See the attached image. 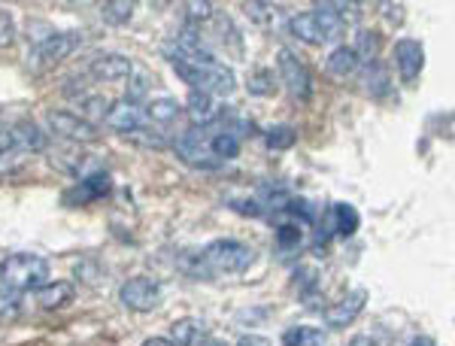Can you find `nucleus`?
Here are the masks:
<instances>
[{
    "label": "nucleus",
    "instance_id": "39448f33",
    "mask_svg": "<svg viewBox=\"0 0 455 346\" xmlns=\"http://www.w3.org/2000/svg\"><path fill=\"white\" fill-rule=\"evenodd\" d=\"M276 73H280V83L289 88L291 98L307 101L310 98V70L291 49H280L276 55Z\"/></svg>",
    "mask_w": 455,
    "mask_h": 346
},
{
    "label": "nucleus",
    "instance_id": "c756f323",
    "mask_svg": "<svg viewBox=\"0 0 455 346\" xmlns=\"http://www.w3.org/2000/svg\"><path fill=\"white\" fill-rule=\"evenodd\" d=\"M300 237H304V231H300V222L289 216V222H283L276 228V243H280L283 253H289V249H298L300 246Z\"/></svg>",
    "mask_w": 455,
    "mask_h": 346
},
{
    "label": "nucleus",
    "instance_id": "393cba45",
    "mask_svg": "<svg viewBox=\"0 0 455 346\" xmlns=\"http://www.w3.org/2000/svg\"><path fill=\"white\" fill-rule=\"evenodd\" d=\"M298 140V131L291 125H274V128L264 131V143L267 149H291Z\"/></svg>",
    "mask_w": 455,
    "mask_h": 346
},
{
    "label": "nucleus",
    "instance_id": "6ab92c4d",
    "mask_svg": "<svg viewBox=\"0 0 455 346\" xmlns=\"http://www.w3.org/2000/svg\"><path fill=\"white\" fill-rule=\"evenodd\" d=\"M379 49H383V36H379L377 31H358L352 52H355L358 64H368V68H371V64H377Z\"/></svg>",
    "mask_w": 455,
    "mask_h": 346
},
{
    "label": "nucleus",
    "instance_id": "7ed1b4c3",
    "mask_svg": "<svg viewBox=\"0 0 455 346\" xmlns=\"http://www.w3.org/2000/svg\"><path fill=\"white\" fill-rule=\"evenodd\" d=\"M46 125L49 131H55L58 137L70 140V143H98L100 131L98 125L85 122L79 113H70V109H49L46 113Z\"/></svg>",
    "mask_w": 455,
    "mask_h": 346
},
{
    "label": "nucleus",
    "instance_id": "f8f14e48",
    "mask_svg": "<svg viewBox=\"0 0 455 346\" xmlns=\"http://www.w3.org/2000/svg\"><path fill=\"white\" fill-rule=\"evenodd\" d=\"M395 68H398L403 83H416V76H419L422 68H425L422 43L410 40V36H403V40L395 43Z\"/></svg>",
    "mask_w": 455,
    "mask_h": 346
},
{
    "label": "nucleus",
    "instance_id": "b1692460",
    "mask_svg": "<svg viewBox=\"0 0 455 346\" xmlns=\"http://www.w3.org/2000/svg\"><path fill=\"white\" fill-rule=\"evenodd\" d=\"M176 268L182 270V274H188L192 279H210L212 270L207 268V262H204L201 253H195V249H188V253H182L180 259H176Z\"/></svg>",
    "mask_w": 455,
    "mask_h": 346
},
{
    "label": "nucleus",
    "instance_id": "ea45409f",
    "mask_svg": "<svg viewBox=\"0 0 455 346\" xmlns=\"http://www.w3.org/2000/svg\"><path fill=\"white\" fill-rule=\"evenodd\" d=\"M410 346H435V343H431V341H428V337H416V341H413V343H410Z\"/></svg>",
    "mask_w": 455,
    "mask_h": 346
},
{
    "label": "nucleus",
    "instance_id": "1a4fd4ad",
    "mask_svg": "<svg viewBox=\"0 0 455 346\" xmlns=\"http://www.w3.org/2000/svg\"><path fill=\"white\" fill-rule=\"evenodd\" d=\"M79 46H83V34L55 31L49 40H43L40 46H34V58H40L43 64H58V61H64V58H70Z\"/></svg>",
    "mask_w": 455,
    "mask_h": 346
},
{
    "label": "nucleus",
    "instance_id": "4468645a",
    "mask_svg": "<svg viewBox=\"0 0 455 346\" xmlns=\"http://www.w3.org/2000/svg\"><path fill=\"white\" fill-rule=\"evenodd\" d=\"M186 113H188V119L195 122V128H207V125L219 119V107H216V101H212V94L195 92V88L186 98Z\"/></svg>",
    "mask_w": 455,
    "mask_h": 346
},
{
    "label": "nucleus",
    "instance_id": "bb28decb",
    "mask_svg": "<svg viewBox=\"0 0 455 346\" xmlns=\"http://www.w3.org/2000/svg\"><path fill=\"white\" fill-rule=\"evenodd\" d=\"M100 16L109 25H124V21H131V16H134V4L131 0H109V4L100 6Z\"/></svg>",
    "mask_w": 455,
    "mask_h": 346
},
{
    "label": "nucleus",
    "instance_id": "9d476101",
    "mask_svg": "<svg viewBox=\"0 0 455 346\" xmlns=\"http://www.w3.org/2000/svg\"><path fill=\"white\" fill-rule=\"evenodd\" d=\"M88 73H92L98 83H122V79L134 76V64H131L128 55L104 52V55L92 58V64H88Z\"/></svg>",
    "mask_w": 455,
    "mask_h": 346
},
{
    "label": "nucleus",
    "instance_id": "aec40b11",
    "mask_svg": "<svg viewBox=\"0 0 455 346\" xmlns=\"http://www.w3.org/2000/svg\"><path fill=\"white\" fill-rule=\"evenodd\" d=\"M143 116L152 125H173L182 116V107L176 104L173 98H158V101H152V104H146V113Z\"/></svg>",
    "mask_w": 455,
    "mask_h": 346
},
{
    "label": "nucleus",
    "instance_id": "0eeeda50",
    "mask_svg": "<svg viewBox=\"0 0 455 346\" xmlns=\"http://www.w3.org/2000/svg\"><path fill=\"white\" fill-rule=\"evenodd\" d=\"M364 304H368V292L352 289V292L343 294L337 304L325 307V310H322V319H325L328 328H347V326H352V322L358 319V316H362Z\"/></svg>",
    "mask_w": 455,
    "mask_h": 346
},
{
    "label": "nucleus",
    "instance_id": "473e14b6",
    "mask_svg": "<svg viewBox=\"0 0 455 346\" xmlns=\"http://www.w3.org/2000/svg\"><path fill=\"white\" fill-rule=\"evenodd\" d=\"M21 310V301H19V292H10V289H0V319H16Z\"/></svg>",
    "mask_w": 455,
    "mask_h": 346
},
{
    "label": "nucleus",
    "instance_id": "4c0bfd02",
    "mask_svg": "<svg viewBox=\"0 0 455 346\" xmlns=\"http://www.w3.org/2000/svg\"><path fill=\"white\" fill-rule=\"evenodd\" d=\"M349 346H377V341H373V337H368V334H355L349 341Z\"/></svg>",
    "mask_w": 455,
    "mask_h": 346
},
{
    "label": "nucleus",
    "instance_id": "4be33fe9",
    "mask_svg": "<svg viewBox=\"0 0 455 346\" xmlns=\"http://www.w3.org/2000/svg\"><path fill=\"white\" fill-rule=\"evenodd\" d=\"M210 152L216 156V161L234 158L240 152V137L231 131H216V134H210Z\"/></svg>",
    "mask_w": 455,
    "mask_h": 346
},
{
    "label": "nucleus",
    "instance_id": "7c9ffc66",
    "mask_svg": "<svg viewBox=\"0 0 455 346\" xmlns=\"http://www.w3.org/2000/svg\"><path fill=\"white\" fill-rule=\"evenodd\" d=\"M276 92V76L274 70H255V76L249 79V94H259V98H267V94Z\"/></svg>",
    "mask_w": 455,
    "mask_h": 346
},
{
    "label": "nucleus",
    "instance_id": "58836bf2",
    "mask_svg": "<svg viewBox=\"0 0 455 346\" xmlns=\"http://www.w3.org/2000/svg\"><path fill=\"white\" fill-rule=\"evenodd\" d=\"M143 346H173L167 337H149V341H143Z\"/></svg>",
    "mask_w": 455,
    "mask_h": 346
},
{
    "label": "nucleus",
    "instance_id": "f704fd0d",
    "mask_svg": "<svg viewBox=\"0 0 455 346\" xmlns=\"http://www.w3.org/2000/svg\"><path fill=\"white\" fill-rule=\"evenodd\" d=\"M12 40H16V25H12V16L6 10H0V49H10Z\"/></svg>",
    "mask_w": 455,
    "mask_h": 346
},
{
    "label": "nucleus",
    "instance_id": "e433bc0d",
    "mask_svg": "<svg viewBox=\"0 0 455 346\" xmlns=\"http://www.w3.org/2000/svg\"><path fill=\"white\" fill-rule=\"evenodd\" d=\"M237 346H270V341L261 334H246V337H240Z\"/></svg>",
    "mask_w": 455,
    "mask_h": 346
},
{
    "label": "nucleus",
    "instance_id": "5701e85b",
    "mask_svg": "<svg viewBox=\"0 0 455 346\" xmlns=\"http://www.w3.org/2000/svg\"><path fill=\"white\" fill-rule=\"evenodd\" d=\"M283 346H325V334L313 326H295L283 334Z\"/></svg>",
    "mask_w": 455,
    "mask_h": 346
},
{
    "label": "nucleus",
    "instance_id": "2f4dec72",
    "mask_svg": "<svg viewBox=\"0 0 455 346\" xmlns=\"http://www.w3.org/2000/svg\"><path fill=\"white\" fill-rule=\"evenodd\" d=\"M124 140H128V143L143 146V149H164L167 146V140L158 137L152 128H137V131H131V134H124Z\"/></svg>",
    "mask_w": 455,
    "mask_h": 346
},
{
    "label": "nucleus",
    "instance_id": "dca6fc26",
    "mask_svg": "<svg viewBox=\"0 0 455 346\" xmlns=\"http://www.w3.org/2000/svg\"><path fill=\"white\" fill-rule=\"evenodd\" d=\"M289 31H291V36H298L300 43H307V46H322V43H328L325 34H322V25H319V16H315V12H298V16H291Z\"/></svg>",
    "mask_w": 455,
    "mask_h": 346
},
{
    "label": "nucleus",
    "instance_id": "c9c22d12",
    "mask_svg": "<svg viewBox=\"0 0 455 346\" xmlns=\"http://www.w3.org/2000/svg\"><path fill=\"white\" fill-rule=\"evenodd\" d=\"M19 165H21V152H16L12 146H4V149H0V173L16 171Z\"/></svg>",
    "mask_w": 455,
    "mask_h": 346
},
{
    "label": "nucleus",
    "instance_id": "412c9836",
    "mask_svg": "<svg viewBox=\"0 0 455 346\" xmlns=\"http://www.w3.org/2000/svg\"><path fill=\"white\" fill-rule=\"evenodd\" d=\"M201 334H204V326L197 319H180V322H173L171 337H167V341H171L173 346H197Z\"/></svg>",
    "mask_w": 455,
    "mask_h": 346
},
{
    "label": "nucleus",
    "instance_id": "72a5a7b5",
    "mask_svg": "<svg viewBox=\"0 0 455 346\" xmlns=\"http://www.w3.org/2000/svg\"><path fill=\"white\" fill-rule=\"evenodd\" d=\"M388 88V73L383 68H377V64H371L368 68V92L373 94V98H383Z\"/></svg>",
    "mask_w": 455,
    "mask_h": 346
},
{
    "label": "nucleus",
    "instance_id": "423d86ee",
    "mask_svg": "<svg viewBox=\"0 0 455 346\" xmlns=\"http://www.w3.org/2000/svg\"><path fill=\"white\" fill-rule=\"evenodd\" d=\"M173 149H176V156L192 167H204V171H210V167L219 165L216 156L210 152V131H204V128L186 131V134L173 143Z\"/></svg>",
    "mask_w": 455,
    "mask_h": 346
},
{
    "label": "nucleus",
    "instance_id": "ddd939ff",
    "mask_svg": "<svg viewBox=\"0 0 455 346\" xmlns=\"http://www.w3.org/2000/svg\"><path fill=\"white\" fill-rule=\"evenodd\" d=\"M104 122L109 125L113 131H119V134H131V131L143 128V109L137 107V101H116V104L107 107V116Z\"/></svg>",
    "mask_w": 455,
    "mask_h": 346
},
{
    "label": "nucleus",
    "instance_id": "f3484780",
    "mask_svg": "<svg viewBox=\"0 0 455 346\" xmlns=\"http://www.w3.org/2000/svg\"><path fill=\"white\" fill-rule=\"evenodd\" d=\"M73 283L68 279H55V283H43L40 289H36V304L43 307V310H58V307H64L68 301H73Z\"/></svg>",
    "mask_w": 455,
    "mask_h": 346
},
{
    "label": "nucleus",
    "instance_id": "f257e3e1",
    "mask_svg": "<svg viewBox=\"0 0 455 346\" xmlns=\"http://www.w3.org/2000/svg\"><path fill=\"white\" fill-rule=\"evenodd\" d=\"M49 277V262L34 253H12L0 262V286L10 292H31L40 289Z\"/></svg>",
    "mask_w": 455,
    "mask_h": 346
},
{
    "label": "nucleus",
    "instance_id": "20e7f679",
    "mask_svg": "<svg viewBox=\"0 0 455 346\" xmlns=\"http://www.w3.org/2000/svg\"><path fill=\"white\" fill-rule=\"evenodd\" d=\"M119 301L134 313H149L161 304V283L152 277H131L128 283H122Z\"/></svg>",
    "mask_w": 455,
    "mask_h": 346
},
{
    "label": "nucleus",
    "instance_id": "c85d7f7f",
    "mask_svg": "<svg viewBox=\"0 0 455 346\" xmlns=\"http://www.w3.org/2000/svg\"><path fill=\"white\" fill-rule=\"evenodd\" d=\"M186 19L192 28H201L216 19V6H212L210 0H192V4H186Z\"/></svg>",
    "mask_w": 455,
    "mask_h": 346
},
{
    "label": "nucleus",
    "instance_id": "6e6552de",
    "mask_svg": "<svg viewBox=\"0 0 455 346\" xmlns=\"http://www.w3.org/2000/svg\"><path fill=\"white\" fill-rule=\"evenodd\" d=\"M109 189H113V180H109V173L98 171V173H92V176H83L76 186L64 191V204H68V207H85V204L100 201L104 195H109Z\"/></svg>",
    "mask_w": 455,
    "mask_h": 346
},
{
    "label": "nucleus",
    "instance_id": "2eb2a0df",
    "mask_svg": "<svg viewBox=\"0 0 455 346\" xmlns=\"http://www.w3.org/2000/svg\"><path fill=\"white\" fill-rule=\"evenodd\" d=\"M358 231V213L349 204H334L325 213V237L328 234H340V237H352Z\"/></svg>",
    "mask_w": 455,
    "mask_h": 346
},
{
    "label": "nucleus",
    "instance_id": "a878e982",
    "mask_svg": "<svg viewBox=\"0 0 455 346\" xmlns=\"http://www.w3.org/2000/svg\"><path fill=\"white\" fill-rule=\"evenodd\" d=\"M76 101H79V109H83V119H85V122H92V125H94V119H104V116H107L109 101H104L100 94L83 92Z\"/></svg>",
    "mask_w": 455,
    "mask_h": 346
},
{
    "label": "nucleus",
    "instance_id": "cd10ccee",
    "mask_svg": "<svg viewBox=\"0 0 455 346\" xmlns=\"http://www.w3.org/2000/svg\"><path fill=\"white\" fill-rule=\"evenodd\" d=\"M243 10H246V16L261 28L276 25V19H280V6H274V4H259V0H252V4H246Z\"/></svg>",
    "mask_w": 455,
    "mask_h": 346
},
{
    "label": "nucleus",
    "instance_id": "9b49d317",
    "mask_svg": "<svg viewBox=\"0 0 455 346\" xmlns=\"http://www.w3.org/2000/svg\"><path fill=\"white\" fill-rule=\"evenodd\" d=\"M10 146L16 152H21V156H34V152H46V146H49V137H46V131L40 128L36 122L31 119H21L12 125L10 131Z\"/></svg>",
    "mask_w": 455,
    "mask_h": 346
},
{
    "label": "nucleus",
    "instance_id": "f03ea898",
    "mask_svg": "<svg viewBox=\"0 0 455 346\" xmlns=\"http://www.w3.org/2000/svg\"><path fill=\"white\" fill-rule=\"evenodd\" d=\"M201 255L212 274H243L255 262V249L231 237L212 240L207 249H201Z\"/></svg>",
    "mask_w": 455,
    "mask_h": 346
},
{
    "label": "nucleus",
    "instance_id": "a19ab883",
    "mask_svg": "<svg viewBox=\"0 0 455 346\" xmlns=\"http://www.w3.org/2000/svg\"><path fill=\"white\" fill-rule=\"evenodd\" d=\"M204 346H228V343H225V341H207Z\"/></svg>",
    "mask_w": 455,
    "mask_h": 346
},
{
    "label": "nucleus",
    "instance_id": "a211bd4d",
    "mask_svg": "<svg viewBox=\"0 0 455 346\" xmlns=\"http://www.w3.org/2000/svg\"><path fill=\"white\" fill-rule=\"evenodd\" d=\"M358 68H362V64H358V58H355V52H352V46H337L334 52L328 55V64H325L328 76H334V79L355 76Z\"/></svg>",
    "mask_w": 455,
    "mask_h": 346
}]
</instances>
